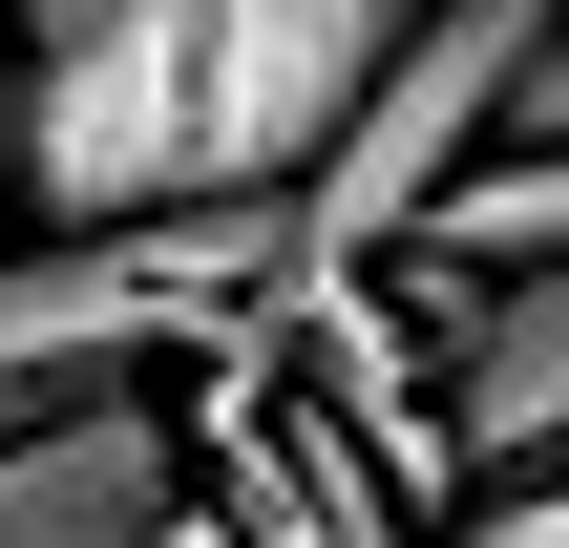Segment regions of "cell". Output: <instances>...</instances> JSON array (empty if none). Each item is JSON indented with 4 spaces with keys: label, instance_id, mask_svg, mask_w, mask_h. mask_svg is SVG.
Listing matches in <instances>:
<instances>
[{
    "label": "cell",
    "instance_id": "52a82bcc",
    "mask_svg": "<svg viewBox=\"0 0 569 548\" xmlns=\"http://www.w3.org/2000/svg\"><path fill=\"white\" fill-rule=\"evenodd\" d=\"M401 253H422V275H528V253H569V148H486Z\"/></svg>",
    "mask_w": 569,
    "mask_h": 548
},
{
    "label": "cell",
    "instance_id": "8992f818",
    "mask_svg": "<svg viewBox=\"0 0 569 548\" xmlns=\"http://www.w3.org/2000/svg\"><path fill=\"white\" fill-rule=\"evenodd\" d=\"M211 422H232V465H253V528H274V548H401V507H380V465L338 444V401L296 422L274 380H232Z\"/></svg>",
    "mask_w": 569,
    "mask_h": 548
},
{
    "label": "cell",
    "instance_id": "30bf717a",
    "mask_svg": "<svg viewBox=\"0 0 569 548\" xmlns=\"http://www.w3.org/2000/svg\"><path fill=\"white\" fill-rule=\"evenodd\" d=\"M169 548H232V528H211V507H169Z\"/></svg>",
    "mask_w": 569,
    "mask_h": 548
},
{
    "label": "cell",
    "instance_id": "6da1fadb",
    "mask_svg": "<svg viewBox=\"0 0 569 548\" xmlns=\"http://www.w3.org/2000/svg\"><path fill=\"white\" fill-rule=\"evenodd\" d=\"M528 42H549V0H422V21L359 63V106L296 148V190H253V296H296V275H380V253L507 148Z\"/></svg>",
    "mask_w": 569,
    "mask_h": 548
},
{
    "label": "cell",
    "instance_id": "ba28073f",
    "mask_svg": "<svg viewBox=\"0 0 569 548\" xmlns=\"http://www.w3.org/2000/svg\"><path fill=\"white\" fill-rule=\"evenodd\" d=\"M465 548H569V465H528V486H486V507H465Z\"/></svg>",
    "mask_w": 569,
    "mask_h": 548
},
{
    "label": "cell",
    "instance_id": "7a4b0ae2",
    "mask_svg": "<svg viewBox=\"0 0 569 548\" xmlns=\"http://www.w3.org/2000/svg\"><path fill=\"white\" fill-rule=\"evenodd\" d=\"M232 317H253V190L127 211V232H0V444L127 401L148 359H190Z\"/></svg>",
    "mask_w": 569,
    "mask_h": 548
},
{
    "label": "cell",
    "instance_id": "5b68a950",
    "mask_svg": "<svg viewBox=\"0 0 569 548\" xmlns=\"http://www.w3.org/2000/svg\"><path fill=\"white\" fill-rule=\"evenodd\" d=\"M169 507H190V444L148 401H84V422L0 444V548H169Z\"/></svg>",
    "mask_w": 569,
    "mask_h": 548
},
{
    "label": "cell",
    "instance_id": "277c9868",
    "mask_svg": "<svg viewBox=\"0 0 569 548\" xmlns=\"http://www.w3.org/2000/svg\"><path fill=\"white\" fill-rule=\"evenodd\" d=\"M422 401H443V465H465V486L569 465V253H528V275H443Z\"/></svg>",
    "mask_w": 569,
    "mask_h": 548
},
{
    "label": "cell",
    "instance_id": "9c48e42d",
    "mask_svg": "<svg viewBox=\"0 0 569 548\" xmlns=\"http://www.w3.org/2000/svg\"><path fill=\"white\" fill-rule=\"evenodd\" d=\"M507 148H569V0H549V42H528V84H507Z\"/></svg>",
    "mask_w": 569,
    "mask_h": 548
},
{
    "label": "cell",
    "instance_id": "3957f363",
    "mask_svg": "<svg viewBox=\"0 0 569 548\" xmlns=\"http://www.w3.org/2000/svg\"><path fill=\"white\" fill-rule=\"evenodd\" d=\"M422 0H190V190H296V148L359 106V63Z\"/></svg>",
    "mask_w": 569,
    "mask_h": 548
}]
</instances>
